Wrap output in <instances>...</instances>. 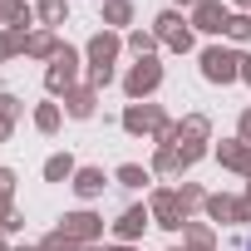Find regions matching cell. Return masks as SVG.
Here are the masks:
<instances>
[{
    "label": "cell",
    "mask_w": 251,
    "mask_h": 251,
    "mask_svg": "<svg viewBox=\"0 0 251 251\" xmlns=\"http://www.w3.org/2000/svg\"><path fill=\"white\" fill-rule=\"evenodd\" d=\"M246 251H251V241H246Z\"/></svg>",
    "instance_id": "6da1fadb"
}]
</instances>
